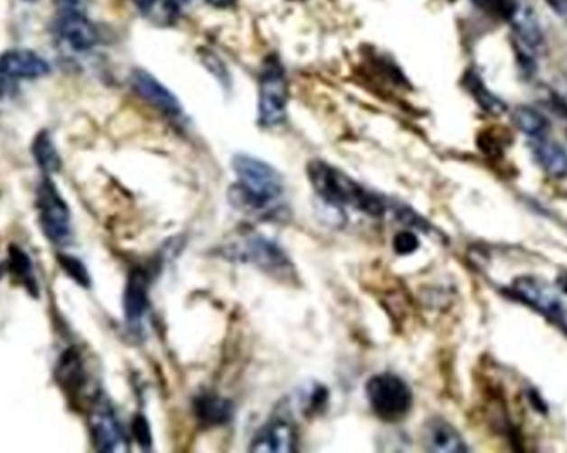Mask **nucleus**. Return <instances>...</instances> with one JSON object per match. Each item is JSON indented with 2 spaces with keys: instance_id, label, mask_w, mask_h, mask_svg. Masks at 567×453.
I'll list each match as a JSON object with an SVG mask.
<instances>
[{
  "instance_id": "nucleus-33",
  "label": "nucleus",
  "mask_w": 567,
  "mask_h": 453,
  "mask_svg": "<svg viewBox=\"0 0 567 453\" xmlns=\"http://www.w3.org/2000/svg\"><path fill=\"white\" fill-rule=\"evenodd\" d=\"M135 5L142 12H150L156 5L158 0H133Z\"/></svg>"
},
{
  "instance_id": "nucleus-25",
  "label": "nucleus",
  "mask_w": 567,
  "mask_h": 453,
  "mask_svg": "<svg viewBox=\"0 0 567 453\" xmlns=\"http://www.w3.org/2000/svg\"><path fill=\"white\" fill-rule=\"evenodd\" d=\"M305 412H322L329 402V392L322 385H315L312 392L305 397Z\"/></svg>"
},
{
  "instance_id": "nucleus-20",
  "label": "nucleus",
  "mask_w": 567,
  "mask_h": 453,
  "mask_svg": "<svg viewBox=\"0 0 567 453\" xmlns=\"http://www.w3.org/2000/svg\"><path fill=\"white\" fill-rule=\"evenodd\" d=\"M9 269L15 276V279L21 282L22 286L31 292L32 296L39 294V284L35 279L31 258L27 252L15 244L9 246Z\"/></svg>"
},
{
  "instance_id": "nucleus-34",
  "label": "nucleus",
  "mask_w": 567,
  "mask_h": 453,
  "mask_svg": "<svg viewBox=\"0 0 567 453\" xmlns=\"http://www.w3.org/2000/svg\"><path fill=\"white\" fill-rule=\"evenodd\" d=\"M557 284H559V289L562 292H566L567 294V274H562V276H559V279H557Z\"/></svg>"
},
{
  "instance_id": "nucleus-23",
  "label": "nucleus",
  "mask_w": 567,
  "mask_h": 453,
  "mask_svg": "<svg viewBox=\"0 0 567 453\" xmlns=\"http://www.w3.org/2000/svg\"><path fill=\"white\" fill-rule=\"evenodd\" d=\"M59 262H60L61 269L67 272V276L70 278L71 281L77 282L81 288H90V272L80 260L69 256V254H60Z\"/></svg>"
},
{
  "instance_id": "nucleus-27",
  "label": "nucleus",
  "mask_w": 567,
  "mask_h": 453,
  "mask_svg": "<svg viewBox=\"0 0 567 453\" xmlns=\"http://www.w3.org/2000/svg\"><path fill=\"white\" fill-rule=\"evenodd\" d=\"M394 248L398 254H412L420 248V241L412 231L398 232L394 240Z\"/></svg>"
},
{
  "instance_id": "nucleus-24",
  "label": "nucleus",
  "mask_w": 567,
  "mask_h": 453,
  "mask_svg": "<svg viewBox=\"0 0 567 453\" xmlns=\"http://www.w3.org/2000/svg\"><path fill=\"white\" fill-rule=\"evenodd\" d=\"M133 435L136 439L138 445L142 447L143 450H150L152 448V429H150V423L143 417V415H136L133 419Z\"/></svg>"
},
{
  "instance_id": "nucleus-19",
  "label": "nucleus",
  "mask_w": 567,
  "mask_h": 453,
  "mask_svg": "<svg viewBox=\"0 0 567 453\" xmlns=\"http://www.w3.org/2000/svg\"><path fill=\"white\" fill-rule=\"evenodd\" d=\"M32 155L35 158L37 166L45 175H53L61 168V160L59 151L55 148V143L47 131H41L32 143Z\"/></svg>"
},
{
  "instance_id": "nucleus-22",
  "label": "nucleus",
  "mask_w": 567,
  "mask_h": 453,
  "mask_svg": "<svg viewBox=\"0 0 567 453\" xmlns=\"http://www.w3.org/2000/svg\"><path fill=\"white\" fill-rule=\"evenodd\" d=\"M465 85L469 93L475 97V100L481 105V109H485L489 113H497V115L507 110L505 101L499 100L495 93L488 90L487 85L475 71L466 73Z\"/></svg>"
},
{
  "instance_id": "nucleus-15",
  "label": "nucleus",
  "mask_w": 567,
  "mask_h": 453,
  "mask_svg": "<svg viewBox=\"0 0 567 453\" xmlns=\"http://www.w3.org/2000/svg\"><path fill=\"white\" fill-rule=\"evenodd\" d=\"M531 151L537 165L551 176L562 178L567 175V153L564 148L551 140L549 135L531 140Z\"/></svg>"
},
{
  "instance_id": "nucleus-1",
  "label": "nucleus",
  "mask_w": 567,
  "mask_h": 453,
  "mask_svg": "<svg viewBox=\"0 0 567 453\" xmlns=\"http://www.w3.org/2000/svg\"><path fill=\"white\" fill-rule=\"evenodd\" d=\"M233 170L237 182L229 198L236 208L265 220L283 216L284 180L275 168L251 155H236Z\"/></svg>"
},
{
  "instance_id": "nucleus-18",
  "label": "nucleus",
  "mask_w": 567,
  "mask_h": 453,
  "mask_svg": "<svg viewBox=\"0 0 567 453\" xmlns=\"http://www.w3.org/2000/svg\"><path fill=\"white\" fill-rule=\"evenodd\" d=\"M194 413L204 425H223L233 417V403L216 393H201L194 399Z\"/></svg>"
},
{
  "instance_id": "nucleus-31",
  "label": "nucleus",
  "mask_w": 567,
  "mask_h": 453,
  "mask_svg": "<svg viewBox=\"0 0 567 453\" xmlns=\"http://www.w3.org/2000/svg\"><path fill=\"white\" fill-rule=\"evenodd\" d=\"M206 2L216 9H229L237 4V0H206Z\"/></svg>"
},
{
  "instance_id": "nucleus-6",
  "label": "nucleus",
  "mask_w": 567,
  "mask_h": 453,
  "mask_svg": "<svg viewBox=\"0 0 567 453\" xmlns=\"http://www.w3.org/2000/svg\"><path fill=\"white\" fill-rule=\"evenodd\" d=\"M37 212L42 231L53 244H69L71 240L70 208L51 178L42 180L37 188Z\"/></svg>"
},
{
  "instance_id": "nucleus-10",
  "label": "nucleus",
  "mask_w": 567,
  "mask_h": 453,
  "mask_svg": "<svg viewBox=\"0 0 567 453\" xmlns=\"http://www.w3.org/2000/svg\"><path fill=\"white\" fill-rule=\"evenodd\" d=\"M133 90L136 91L143 100L148 101L154 109L162 111L168 118L181 121L184 110L181 103L168 90L162 81L156 80L148 71H135L132 75Z\"/></svg>"
},
{
  "instance_id": "nucleus-5",
  "label": "nucleus",
  "mask_w": 567,
  "mask_h": 453,
  "mask_svg": "<svg viewBox=\"0 0 567 453\" xmlns=\"http://www.w3.org/2000/svg\"><path fill=\"white\" fill-rule=\"evenodd\" d=\"M289 85L283 63L277 57H267L259 73V123L265 128L283 125L287 113Z\"/></svg>"
},
{
  "instance_id": "nucleus-26",
  "label": "nucleus",
  "mask_w": 567,
  "mask_h": 453,
  "mask_svg": "<svg viewBox=\"0 0 567 453\" xmlns=\"http://www.w3.org/2000/svg\"><path fill=\"white\" fill-rule=\"evenodd\" d=\"M203 63L209 69V71H213L216 79L221 81L223 85L229 83V73L226 71V65L218 55H214L211 52H204Z\"/></svg>"
},
{
  "instance_id": "nucleus-21",
  "label": "nucleus",
  "mask_w": 567,
  "mask_h": 453,
  "mask_svg": "<svg viewBox=\"0 0 567 453\" xmlns=\"http://www.w3.org/2000/svg\"><path fill=\"white\" fill-rule=\"evenodd\" d=\"M513 118L517 128L529 137V140L549 135V121L546 117L531 107H517L513 113Z\"/></svg>"
},
{
  "instance_id": "nucleus-35",
  "label": "nucleus",
  "mask_w": 567,
  "mask_h": 453,
  "mask_svg": "<svg viewBox=\"0 0 567 453\" xmlns=\"http://www.w3.org/2000/svg\"><path fill=\"white\" fill-rule=\"evenodd\" d=\"M473 2L477 4L478 7H481V9H487V11H489L491 0H473Z\"/></svg>"
},
{
  "instance_id": "nucleus-14",
  "label": "nucleus",
  "mask_w": 567,
  "mask_h": 453,
  "mask_svg": "<svg viewBox=\"0 0 567 453\" xmlns=\"http://www.w3.org/2000/svg\"><path fill=\"white\" fill-rule=\"evenodd\" d=\"M49 71V63L31 51H11L0 55V73L11 80H33L47 75Z\"/></svg>"
},
{
  "instance_id": "nucleus-29",
  "label": "nucleus",
  "mask_w": 567,
  "mask_h": 453,
  "mask_svg": "<svg viewBox=\"0 0 567 453\" xmlns=\"http://www.w3.org/2000/svg\"><path fill=\"white\" fill-rule=\"evenodd\" d=\"M55 5H57L59 14H63V12H85L83 0H55Z\"/></svg>"
},
{
  "instance_id": "nucleus-9",
  "label": "nucleus",
  "mask_w": 567,
  "mask_h": 453,
  "mask_svg": "<svg viewBox=\"0 0 567 453\" xmlns=\"http://www.w3.org/2000/svg\"><path fill=\"white\" fill-rule=\"evenodd\" d=\"M59 41L73 52H88L98 43V31L85 12H63L55 22Z\"/></svg>"
},
{
  "instance_id": "nucleus-4",
  "label": "nucleus",
  "mask_w": 567,
  "mask_h": 453,
  "mask_svg": "<svg viewBox=\"0 0 567 453\" xmlns=\"http://www.w3.org/2000/svg\"><path fill=\"white\" fill-rule=\"evenodd\" d=\"M231 260L251 262L256 268L279 279H294L293 262L277 242L259 232L244 236L241 241L228 248Z\"/></svg>"
},
{
  "instance_id": "nucleus-2",
  "label": "nucleus",
  "mask_w": 567,
  "mask_h": 453,
  "mask_svg": "<svg viewBox=\"0 0 567 453\" xmlns=\"http://www.w3.org/2000/svg\"><path fill=\"white\" fill-rule=\"evenodd\" d=\"M307 175L321 200L332 208H352L375 218H380L392 210L384 196L367 190L347 173L340 172L327 162L312 160L307 166Z\"/></svg>"
},
{
  "instance_id": "nucleus-30",
  "label": "nucleus",
  "mask_w": 567,
  "mask_h": 453,
  "mask_svg": "<svg viewBox=\"0 0 567 453\" xmlns=\"http://www.w3.org/2000/svg\"><path fill=\"white\" fill-rule=\"evenodd\" d=\"M546 2L561 19L567 21V0H546Z\"/></svg>"
},
{
  "instance_id": "nucleus-32",
  "label": "nucleus",
  "mask_w": 567,
  "mask_h": 453,
  "mask_svg": "<svg viewBox=\"0 0 567 453\" xmlns=\"http://www.w3.org/2000/svg\"><path fill=\"white\" fill-rule=\"evenodd\" d=\"M11 79H7L5 75H2L0 73V100L4 99V97H7L9 95V91H11Z\"/></svg>"
},
{
  "instance_id": "nucleus-11",
  "label": "nucleus",
  "mask_w": 567,
  "mask_h": 453,
  "mask_svg": "<svg viewBox=\"0 0 567 453\" xmlns=\"http://www.w3.org/2000/svg\"><path fill=\"white\" fill-rule=\"evenodd\" d=\"M297 433L294 425L284 417H274L264 423L249 445L251 452H294Z\"/></svg>"
},
{
  "instance_id": "nucleus-3",
  "label": "nucleus",
  "mask_w": 567,
  "mask_h": 453,
  "mask_svg": "<svg viewBox=\"0 0 567 453\" xmlns=\"http://www.w3.org/2000/svg\"><path fill=\"white\" fill-rule=\"evenodd\" d=\"M365 393L375 415L386 422H400L414 407V393L395 373H375L365 385Z\"/></svg>"
},
{
  "instance_id": "nucleus-17",
  "label": "nucleus",
  "mask_w": 567,
  "mask_h": 453,
  "mask_svg": "<svg viewBox=\"0 0 567 453\" xmlns=\"http://www.w3.org/2000/svg\"><path fill=\"white\" fill-rule=\"evenodd\" d=\"M57 381L67 395L70 397L80 395L81 389L87 382V375H85L80 354L75 349H69L61 354L60 361L57 365Z\"/></svg>"
},
{
  "instance_id": "nucleus-12",
  "label": "nucleus",
  "mask_w": 567,
  "mask_h": 453,
  "mask_svg": "<svg viewBox=\"0 0 567 453\" xmlns=\"http://www.w3.org/2000/svg\"><path fill=\"white\" fill-rule=\"evenodd\" d=\"M513 32L516 37V51L527 53L536 59L546 49V37L536 14L531 7L517 5L516 11L509 17Z\"/></svg>"
},
{
  "instance_id": "nucleus-13",
  "label": "nucleus",
  "mask_w": 567,
  "mask_h": 453,
  "mask_svg": "<svg viewBox=\"0 0 567 453\" xmlns=\"http://www.w3.org/2000/svg\"><path fill=\"white\" fill-rule=\"evenodd\" d=\"M150 307V276L136 268L130 272L123 294V311L128 324L140 326Z\"/></svg>"
},
{
  "instance_id": "nucleus-8",
  "label": "nucleus",
  "mask_w": 567,
  "mask_h": 453,
  "mask_svg": "<svg viewBox=\"0 0 567 453\" xmlns=\"http://www.w3.org/2000/svg\"><path fill=\"white\" fill-rule=\"evenodd\" d=\"M511 289L519 301L526 302L527 306L534 307L554 323L561 321L562 314L567 309L566 304L557 297L556 292L534 278H519L513 282Z\"/></svg>"
},
{
  "instance_id": "nucleus-16",
  "label": "nucleus",
  "mask_w": 567,
  "mask_h": 453,
  "mask_svg": "<svg viewBox=\"0 0 567 453\" xmlns=\"http://www.w3.org/2000/svg\"><path fill=\"white\" fill-rule=\"evenodd\" d=\"M426 448L432 452H466L465 440L461 439V435L458 433L453 425L442 420V419H433L432 422H428L425 430Z\"/></svg>"
},
{
  "instance_id": "nucleus-7",
  "label": "nucleus",
  "mask_w": 567,
  "mask_h": 453,
  "mask_svg": "<svg viewBox=\"0 0 567 453\" xmlns=\"http://www.w3.org/2000/svg\"><path fill=\"white\" fill-rule=\"evenodd\" d=\"M91 439L93 447L98 452H125L128 442L123 432L120 420L113 412L108 401L100 399L93 405L90 417Z\"/></svg>"
},
{
  "instance_id": "nucleus-28",
  "label": "nucleus",
  "mask_w": 567,
  "mask_h": 453,
  "mask_svg": "<svg viewBox=\"0 0 567 453\" xmlns=\"http://www.w3.org/2000/svg\"><path fill=\"white\" fill-rule=\"evenodd\" d=\"M191 0H164L163 4V11L168 14L170 19H176L181 15V12L184 11L186 5H190Z\"/></svg>"
}]
</instances>
